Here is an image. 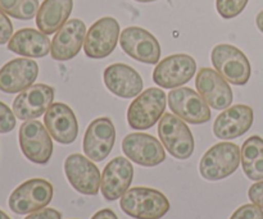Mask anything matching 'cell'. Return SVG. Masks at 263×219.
<instances>
[{
  "label": "cell",
  "instance_id": "obj_1",
  "mask_svg": "<svg viewBox=\"0 0 263 219\" xmlns=\"http://www.w3.org/2000/svg\"><path fill=\"white\" fill-rule=\"evenodd\" d=\"M120 207L131 218L161 219L168 213L170 202L158 190L133 187L121 197Z\"/></svg>",
  "mask_w": 263,
  "mask_h": 219
},
{
  "label": "cell",
  "instance_id": "obj_2",
  "mask_svg": "<svg viewBox=\"0 0 263 219\" xmlns=\"http://www.w3.org/2000/svg\"><path fill=\"white\" fill-rule=\"evenodd\" d=\"M158 135L163 146L174 158L185 161L194 153V136L185 121L176 114L164 113L162 115L158 125Z\"/></svg>",
  "mask_w": 263,
  "mask_h": 219
},
{
  "label": "cell",
  "instance_id": "obj_3",
  "mask_svg": "<svg viewBox=\"0 0 263 219\" xmlns=\"http://www.w3.org/2000/svg\"><path fill=\"white\" fill-rule=\"evenodd\" d=\"M240 161L241 153L238 145L216 144L200 159L199 172L207 181H220L231 176L239 168Z\"/></svg>",
  "mask_w": 263,
  "mask_h": 219
},
{
  "label": "cell",
  "instance_id": "obj_4",
  "mask_svg": "<svg viewBox=\"0 0 263 219\" xmlns=\"http://www.w3.org/2000/svg\"><path fill=\"white\" fill-rule=\"evenodd\" d=\"M166 110V94L163 90L151 87L141 92L130 104L127 122L131 128L139 131L153 127Z\"/></svg>",
  "mask_w": 263,
  "mask_h": 219
},
{
  "label": "cell",
  "instance_id": "obj_5",
  "mask_svg": "<svg viewBox=\"0 0 263 219\" xmlns=\"http://www.w3.org/2000/svg\"><path fill=\"white\" fill-rule=\"evenodd\" d=\"M53 199V185L43 178L23 182L10 194L8 204L15 214L25 215L44 209Z\"/></svg>",
  "mask_w": 263,
  "mask_h": 219
},
{
  "label": "cell",
  "instance_id": "obj_6",
  "mask_svg": "<svg viewBox=\"0 0 263 219\" xmlns=\"http://www.w3.org/2000/svg\"><path fill=\"white\" fill-rule=\"evenodd\" d=\"M211 59L216 71L230 84L244 86L251 78V63L236 46L220 44L213 48Z\"/></svg>",
  "mask_w": 263,
  "mask_h": 219
},
{
  "label": "cell",
  "instance_id": "obj_7",
  "mask_svg": "<svg viewBox=\"0 0 263 219\" xmlns=\"http://www.w3.org/2000/svg\"><path fill=\"white\" fill-rule=\"evenodd\" d=\"M20 146L23 155L35 164H46L53 155V141L39 121H26L20 128Z\"/></svg>",
  "mask_w": 263,
  "mask_h": 219
},
{
  "label": "cell",
  "instance_id": "obj_8",
  "mask_svg": "<svg viewBox=\"0 0 263 219\" xmlns=\"http://www.w3.org/2000/svg\"><path fill=\"white\" fill-rule=\"evenodd\" d=\"M120 23L112 17H103L89 28L84 50L89 58L103 59L115 51L120 38Z\"/></svg>",
  "mask_w": 263,
  "mask_h": 219
},
{
  "label": "cell",
  "instance_id": "obj_9",
  "mask_svg": "<svg viewBox=\"0 0 263 219\" xmlns=\"http://www.w3.org/2000/svg\"><path fill=\"white\" fill-rule=\"evenodd\" d=\"M197 62L187 54H174L157 64L153 81L163 89H176L194 77Z\"/></svg>",
  "mask_w": 263,
  "mask_h": 219
},
{
  "label": "cell",
  "instance_id": "obj_10",
  "mask_svg": "<svg viewBox=\"0 0 263 219\" xmlns=\"http://www.w3.org/2000/svg\"><path fill=\"white\" fill-rule=\"evenodd\" d=\"M64 173L71 186L80 194L94 196L99 192L102 174L91 159L81 154H71L64 161Z\"/></svg>",
  "mask_w": 263,
  "mask_h": 219
},
{
  "label": "cell",
  "instance_id": "obj_11",
  "mask_svg": "<svg viewBox=\"0 0 263 219\" xmlns=\"http://www.w3.org/2000/svg\"><path fill=\"white\" fill-rule=\"evenodd\" d=\"M168 105L174 114L190 125H203L211 120L210 105L190 87L172 89L168 94Z\"/></svg>",
  "mask_w": 263,
  "mask_h": 219
},
{
  "label": "cell",
  "instance_id": "obj_12",
  "mask_svg": "<svg viewBox=\"0 0 263 219\" xmlns=\"http://www.w3.org/2000/svg\"><path fill=\"white\" fill-rule=\"evenodd\" d=\"M122 50L135 61L145 64H158L161 45L149 31L141 27H127L120 35Z\"/></svg>",
  "mask_w": 263,
  "mask_h": 219
},
{
  "label": "cell",
  "instance_id": "obj_13",
  "mask_svg": "<svg viewBox=\"0 0 263 219\" xmlns=\"http://www.w3.org/2000/svg\"><path fill=\"white\" fill-rule=\"evenodd\" d=\"M122 151L130 161L143 167H156L166 161L162 144L148 133H130L122 141Z\"/></svg>",
  "mask_w": 263,
  "mask_h": 219
},
{
  "label": "cell",
  "instance_id": "obj_14",
  "mask_svg": "<svg viewBox=\"0 0 263 219\" xmlns=\"http://www.w3.org/2000/svg\"><path fill=\"white\" fill-rule=\"evenodd\" d=\"M200 96L216 110H225L233 104V90L225 78L212 68H202L195 77Z\"/></svg>",
  "mask_w": 263,
  "mask_h": 219
},
{
  "label": "cell",
  "instance_id": "obj_15",
  "mask_svg": "<svg viewBox=\"0 0 263 219\" xmlns=\"http://www.w3.org/2000/svg\"><path fill=\"white\" fill-rule=\"evenodd\" d=\"M54 100V89L45 84L32 85L20 92L13 102V113L21 121L36 120L49 109Z\"/></svg>",
  "mask_w": 263,
  "mask_h": 219
},
{
  "label": "cell",
  "instance_id": "obj_16",
  "mask_svg": "<svg viewBox=\"0 0 263 219\" xmlns=\"http://www.w3.org/2000/svg\"><path fill=\"white\" fill-rule=\"evenodd\" d=\"M116 128L112 120L97 118L87 127L84 136V153L92 162H103L112 151Z\"/></svg>",
  "mask_w": 263,
  "mask_h": 219
},
{
  "label": "cell",
  "instance_id": "obj_17",
  "mask_svg": "<svg viewBox=\"0 0 263 219\" xmlns=\"http://www.w3.org/2000/svg\"><path fill=\"white\" fill-rule=\"evenodd\" d=\"M86 37V26L81 19L67 21L54 35L50 55L54 61L67 62L77 55Z\"/></svg>",
  "mask_w": 263,
  "mask_h": 219
},
{
  "label": "cell",
  "instance_id": "obj_18",
  "mask_svg": "<svg viewBox=\"0 0 263 219\" xmlns=\"http://www.w3.org/2000/svg\"><path fill=\"white\" fill-rule=\"evenodd\" d=\"M39 74V66L35 61L17 58L9 61L0 68V91L17 94L32 86Z\"/></svg>",
  "mask_w": 263,
  "mask_h": 219
},
{
  "label": "cell",
  "instance_id": "obj_19",
  "mask_svg": "<svg viewBox=\"0 0 263 219\" xmlns=\"http://www.w3.org/2000/svg\"><path fill=\"white\" fill-rule=\"evenodd\" d=\"M134 178V167L123 156L112 159L105 166L102 174V195L108 202L121 199L130 187Z\"/></svg>",
  "mask_w": 263,
  "mask_h": 219
},
{
  "label": "cell",
  "instance_id": "obj_20",
  "mask_svg": "<svg viewBox=\"0 0 263 219\" xmlns=\"http://www.w3.org/2000/svg\"><path fill=\"white\" fill-rule=\"evenodd\" d=\"M254 113L248 105L238 104L223 110L215 121L213 133L221 140H233L243 136L253 125Z\"/></svg>",
  "mask_w": 263,
  "mask_h": 219
},
{
  "label": "cell",
  "instance_id": "obj_21",
  "mask_svg": "<svg viewBox=\"0 0 263 219\" xmlns=\"http://www.w3.org/2000/svg\"><path fill=\"white\" fill-rule=\"evenodd\" d=\"M44 123L51 137L63 145L72 144L79 135L76 115L64 103L51 104L44 115Z\"/></svg>",
  "mask_w": 263,
  "mask_h": 219
},
{
  "label": "cell",
  "instance_id": "obj_22",
  "mask_svg": "<svg viewBox=\"0 0 263 219\" xmlns=\"http://www.w3.org/2000/svg\"><path fill=\"white\" fill-rule=\"evenodd\" d=\"M104 84L112 94L123 99L138 96L144 87L143 78L139 72L122 63H115L105 68Z\"/></svg>",
  "mask_w": 263,
  "mask_h": 219
},
{
  "label": "cell",
  "instance_id": "obj_23",
  "mask_svg": "<svg viewBox=\"0 0 263 219\" xmlns=\"http://www.w3.org/2000/svg\"><path fill=\"white\" fill-rule=\"evenodd\" d=\"M48 35L35 28L18 30L8 43V50L26 58H44L50 51Z\"/></svg>",
  "mask_w": 263,
  "mask_h": 219
},
{
  "label": "cell",
  "instance_id": "obj_24",
  "mask_svg": "<svg viewBox=\"0 0 263 219\" xmlns=\"http://www.w3.org/2000/svg\"><path fill=\"white\" fill-rule=\"evenodd\" d=\"M73 0H44L36 14V26L45 35L55 33L68 21Z\"/></svg>",
  "mask_w": 263,
  "mask_h": 219
},
{
  "label": "cell",
  "instance_id": "obj_25",
  "mask_svg": "<svg viewBox=\"0 0 263 219\" xmlns=\"http://www.w3.org/2000/svg\"><path fill=\"white\" fill-rule=\"evenodd\" d=\"M241 166L246 176L252 181L263 180V138L252 136L241 146Z\"/></svg>",
  "mask_w": 263,
  "mask_h": 219
},
{
  "label": "cell",
  "instance_id": "obj_26",
  "mask_svg": "<svg viewBox=\"0 0 263 219\" xmlns=\"http://www.w3.org/2000/svg\"><path fill=\"white\" fill-rule=\"evenodd\" d=\"M39 8V0H0V10L15 19H32Z\"/></svg>",
  "mask_w": 263,
  "mask_h": 219
},
{
  "label": "cell",
  "instance_id": "obj_27",
  "mask_svg": "<svg viewBox=\"0 0 263 219\" xmlns=\"http://www.w3.org/2000/svg\"><path fill=\"white\" fill-rule=\"evenodd\" d=\"M249 0H216V9L225 19L235 18L246 9Z\"/></svg>",
  "mask_w": 263,
  "mask_h": 219
},
{
  "label": "cell",
  "instance_id": "obj_28",
  "mask_svg": "<svg viewBox=\"0 0 263 219\" xmlns=\"http://www.w3.org/2000/svg\"><path fill=\"white\" fill-rule=\"evenodd\" d=\"M15 115L7 104L0 102V133H8L14 130Z\"/></svg>",
  "mask_w": 263,
  "mask_h": 219
},
{
  "label": "cell",
  "instance_id": "obj_29",
  "mask_svg": "<svg viewBox=\"0 0 263 219\" xmlns=\"http://www.w3.org/2000/svg\"><path fill=\"white\" fill-rule=\"evenodd\" d=\"M230 219H263V209L254 204H246L236 209Z\"/></svg>",
  "mask_w": 263,
  "mask_h": 219
},
{
  "label": "cell",
  "instance_id": "obj_30",
  "mask_svg": "<svg viewBox=\"0 0 263 219\" xmlns=\"http://www.w3.org/2000/svg\"><path fill=\"white\" fill-rule=\"evenodd\" d=\"M13 36V25L4 12L0 10V45L9 43Z\"/></svg>",
  "mask_w": 263,
  "mask_h": 219
},
{
  "label": "cell",
  "instance_id": "obj_31",
  "mask_svg": "<svg viewBox=\"0 0 263 219\" xmlns=\"http://www.w3.org/2000/svg\"><path fill=\"white\" fill-rule=\"evenodd\" d=\"M248 196L254 205L263 209V181L252 185L248 191Z\"/></svg>",
  "mask_w": 263,
  "mask_h": 219
},
{
  "label": "cell",
  "instance_id": "obj_32",
  "mask_svg": "<svg viewBox=\"0 0 263 219\" xmlns=\"http://www.w3.org/2000/svg\"><path fill=\"white\" fill-rule=\"evenodd\" d=\"M25 219H62V214L55 209L51 208H44L35 213H31Z\"/></svg>",
  "mask_w": 263,
  "mask_h": 219
},
{
  "label": "cell",
  "instance_id": "obj_33",
  "mask_svg": "<svg viewBox=\"0 0 263 219\" xmlns=\"http://www.w3.org/2000/svg\"><path fill=\"white\" fill-rule=\"evenodd\" d=\"M91 219H118L116 213L110 209H102L95 213Z\"/></svg>",
  "mask_w": 263,
  "mask_h": 219
},
{
  "label": "cell",
  "instance_id": "obj_34",
  "mask_svg": "<svg viewBox=\"0 0 263 219\" xmlns=\"http://www.w3.org/2000/svg\"><path fill=\"white\" fill-rule=\"evenodd\" d=\"M256 23H257V27H258V30L263 33V10L262 12H259L258 15H257Z\"/></svg>",
  "mask_w": 263,
  "mask_h": 219
},
{
  "label": "cell",
  "instance_id": "obj_35",
  "mask_svg": "<svg viewBox=\"0 0 263 219\" xmlns=\"http://www.w3.org/2000/svg\"><path fill=\"white\" fill-rule=\"evenodd\" d=\"M0 219H10V218L8 217V215L5 214V213L3 212V210H0Z\"/></svg>",
  "mask_w": 263,
  "mask_h": 219
},
{
  "label": "cell",
  "instance_id": "obj_36",
  "mask_svg": "<svg viewBox=\"0 0 263 219\" xmlns=\"http://www.w3.org/2000/svg\"><path fill=\"white\" fill-rule=\"evenodd\" d=\"M135 2H139V3H153V2H157V0H135Z\"/></svg>",
  "mask_w": 263,
  "mask_h": 219
}]
</instances>
